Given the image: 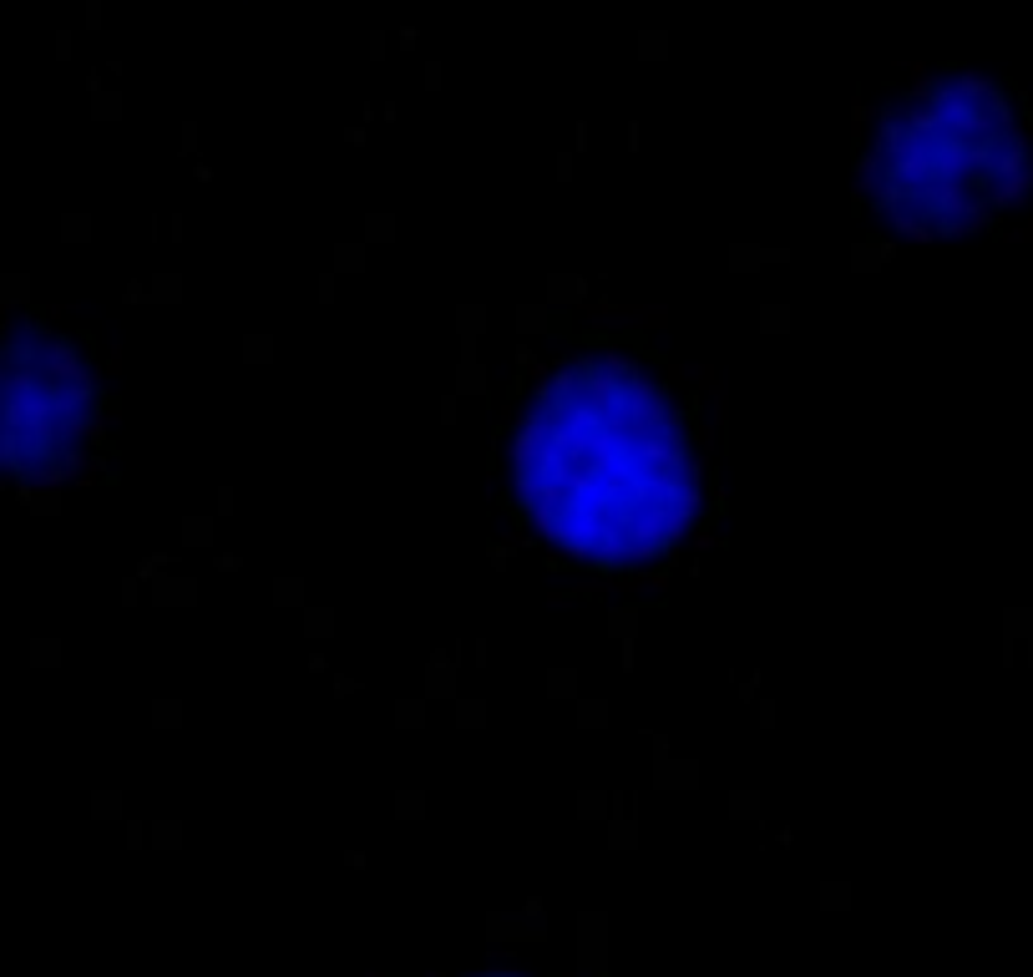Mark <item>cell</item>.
Returning <instances> with one entry per match:
<instances>
[{
	"instance_id": "2",
	"label": "cell",
	"mask_w": 1033,
	"mask_h": 977,
	"mask_svg": "<svg viewBox=\"0 0 1033 977\" xmlns=\"http://www.w3.org/2000/svg\"><path fill=\"white\" fill-rule=\"evenodd\" d=\"M1028 122L1008 87L978 71H927L866 132L861 183L882 218L917 238L993 223L1028 193Z\"/></svg>"
},
{
	"instance_id": "3",
	"label": "cell",
	"mask_w": 1033,
	"mask_h": 977,
	"mask_svg": "<svg viewBox=\"0 0 1033 977\" xmlns=\"http://www.w3.org/2000/svg\"><path fill=\"white\" fill-rule=\"evenodd\" d=\"M102 441V385L76 340L16 324L0 340V476L61 481Z\"/></svg>"
},
{
	"instance_id": "1",
	"label": "cell",
	"mask_w": 1033,
	"mask_h": 977,
	"mask_svg": "<svg viewBox=\"0 0 1033 977\" xmlns=\"http://www.w3.org/2000/svg\"><path fill=\"white\" fill-rule=\"evenodd\" d=\"M704 436L679 380L639 350L573 345L542 360L507 431V507L568 567L639 578L694 532Z\"/></svg>"
}]
</instances>
